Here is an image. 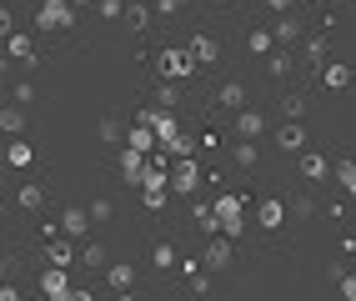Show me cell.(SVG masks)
Returning <instances> with one entry per match:
<instances>
[{"mask_svg":"<svg viewBox=\"0 0 356 301\" xmlns=\"http://www.w3.org/2000/svg\"><path fill=\"white\" fill-rule=\"evenodd\" d=\"M15 296H20V286H15V282H0V301H15Z\"/></svg>","mask_w":356,"mask_h":301,"instance_id":"cell-43","label":"cell"},{"mask_svg":"<svg viewBox=\"0 0 356 301\" xmlns=\"http://www.w3.org/2000/svg\"><path fill=\"white\" fill-rule=\"evenodd\" d=\"M106 276H111V286L121 291V296H126V291L136 286V266H126V261H115V266L106 261Z\"/></svg>","mask_w":356,"mask_h":301,"instance_id":"cell-10","label":"cell"},{"mask_svg":"<svg viewBox=\"0 0 356 301\" xmlns=\"http://www.w3.org/2000/svg\"><path fill=\"white\" fill-rule=\"evenodd\" d=\"M337 282H341V296H351V301H356V276H341V271H337Z\"/></svg>","mask_w":356,"mask_h":301,"instance_id":"cell-41","label":"cell"},{"mask_svg":"<svg viewBox=\"0 0 356 301\" xmlns=\"http://www.w3.org/2000/svg\"><path fill=\"white\" fill-rule=\"evenodd\" d=\"M140 171H146V151L126 146V151H121V176L131 181V186H140Z\"/></svg>","mask_w":356,"mask_h":301,"instance_id":"cell-4","label":"cell"},{"mask_svg":"<svg viewBox=\"0 0 356 301\" xmlns=\"http://www.w3.org/2000/svg\"><path fill=\"white\" fill-rule=\"evenodd\" d=\"M161 146H165V156H191V151H196V141H191V136H181V131H176V136H165Z\"/></svg>","mask_w":356,"mask_h":301,"instance_id":"cell-22","label":"cell"},{"mask_svg":"<svg viewBox=\"0 0 356 301\" xmlns=\"http://www.w3.org/2000/svg\"><path fill=\"white\" fill-rule=\"evenodd\" d=\"M140 196H146L151 211H161V206H165V181H146V186H140Z\"/></svg>","mask_w":356,"mask_h":301,"instance_id":"cell-26","label":"cell"},{"mask_svg":"<svg viewBox=\"0 0 356 301\" xmlns=\"http://www.w3.org/2000/svg\"><path fill=\"white\" fill-rule=\"evenodd\" d=\"M216 101H221L226 111H241V106H246V86H241V81H226V86H221V96H216Z\"/></svg>","mask_w":356,"mask_h":301,"instance_id":"cell-16","label":"cell"},{"mask_svg":"<svg viewBox=\"0 0 356 301\" xmlns=\"http://www.w3.org/2000/svg\"><path fill=\"white\" fill-rule=\"evenodd\" d=\"M35 26H40V31H70V26H76V10H70V0H45Z\"/></svg>","mask_w":356,"mask_h":301,"instance_id":"cell-3","label":"cell"},{"mask_svg":"<svg viewBox=\"0 0 356 301\" xmlns=\"http://www.w3.org/2000/svg\"><path fill=\"white\" fill-rule=\"evenodd\" d=\"M151 15H156V10L146 6V0H136V6H126V26H131V31H146Z\"/></svg>","mask_w":356,"mask_h":301,"instance_id":"cell-18","label":"cell"},{"mask_svg":"<svg viewBox=\"0 0 356 301\" xmlns=\"http://www.w3.org/2000/svg\"><path fill=\"white\" fill-rule=\"evenodd\" d=\"M291 211H296V221H312V216H316V201H312V196H301Z\"/></svg>","mask_w":356,"mask_h":301,"instance_id":"cell-37","label":"cell"},{"mask_svg":"<svg viewBox=\"0 0 356 301\" xmlns=\"http://www.w3.org/2000/svg\"><path fill=\"white\" fill-rule=\"evenodd\" d=\"M266 71H271V76H291V56H286V51H271V56H266Z\"/></svg>","mask_w":356,"mask_h":301,"instance_id":"cell-29","label":"cell"},{"mask_svg":"<svg viewBox=\"0 0 356 301\" xmlns=\"http://www.w3.org/2000/svg\"><path fill=\"white\" fill-rule=\"evenodd\" d=\"M31 156H35V151H31L26 141H10V146H6V161H10V166H31Z\"/></svg>","mask_w":356,"mask_h":301,"instance_id":"cell-27","label":"cell"},{"mask_svg":"<svg viewBox=\"0 0 356 301\" xmlns=\"http://www.w3.org/2000/svg\"><path fill=\"white\" fill-rule=\"evenodd\" d=\"M101 15H111V20H115V15H126V6H121V0H101Z\"/></svg>","mask_w":356,"mask_h":301,"instance_id":"cell-40","label":"cell"},{"mask_svg":"<svg viewBox=\"0 0 356 301\" xmlns=\"http://www.w3.org/2000/svg\"><path fill=\"white\" fill-rule=\"evenodd\" d=\"M81 261H86V266H96V271H101V266H106L111 257H106V246H86V251H81Z\"/></svg>","mask_w":356,"mask_h":301,"instance_id":"cell-34","label":"cell"},{"mask_svg":"<svg viewBox=\"0 0 356 301\" xmlns=\"http://www.w3.org/2000/svg\"><path fill=\"white\" fill-rule=\"evenodd\" d=\"M281 216H286V206H281V201H261V226H266V231H276Z\"/></svg>","mask_w":356,"mask_h":301,"instance_id":"cell-23","label":"cell"},{"mask_svg":"<svg viewBox=\"0 0 356 301\" xmlns=\"http://www.w3.org/2000/svg\"><path fill=\"white\" fill-rule=\"evenodd\" d=\"M126 146H136V151H156V131H151L146 121H136V126L126 131Z\"/></svg>","mask_w":356,"mask_h":301,"instance_id":"cell-13","label":"cell"},{"mask_svg":"<svg viewBox=\"0 0 356 301\" xmlns=\"http://www.w3.org/2000/svg\"><path fill=\"white\" fill-rule=\"evenodd\" d=\"M156 65H161V76H165V81H186V76L196 71L191 51H181V45H171V51H161V56H156Z\"/></svg>","mask_w":356,"mask_h":301,"instance_id":"cell-2","label":"cell"},{"mask_svg":"<svg viewBox=\"0 0 356 301\" xmlns=\"http://www.w3.org/2000/svg\"><path fill=\"white\" fill-rule=\"evenodd\" d=\"M10 31H15V15H10L6 6H0V35H10Z\"/></svg>","mask_w":356,"mask_h":301,"instance_id":"cell-42","label":"cell"},{"mask_svg":"<svg viewBox=\"0 0 356 301\" xmlns=\"http://www.w3.org/2000/svg\"><path fill=\"white\" fill-rule=\"evenodd\" d=\"M45 261H51V266H76V251H70V241H60V236H51V251H45Z\"/></svg>","mask_w":356,"mask_h":301,"instance_id":"cell-14","label":"cell"},{"mask_svg":"<svg viewBox=\"0 0 356 301\" xmlns=\"http://www.w3.org/2000/svg\"><path fill=\"white\" fill-rule=\"evenodd\" d=\"M20 126H26V106L15 101V106H6V111H0V131L10 136V131H20Z\"/></svg>","mask_w":356,"mask_h":301,"instance_id":"cell-21","label":"cell"},{"mask_svg":"<svg viewBox=\"0 0 356 301\" xmlns=\"http://www.w3.org/2000/svg\"><path fill=\"white\" fill-rule=\"evenodd\" d=\"M40 201H45L40 186H20V206H26V211H40Z\"/></svg>","mask_w":356,"mask_h":301,"instance_id":"cell-31","label":"cell"},{"mask_svg":"<svg viewBox=\"0 0 356 301\" xmlns=\"http://www.w3.org/2000/svg\"><path fill=\"white\" fill-rule=\"evenodd\" d=\"M176 96H181V90H176V81H161V90H156V106H165V111H171V106H176Z\"/></svg>","mask_w":356,"mask_h":301,"instance_id":"cell-32","label":"cell"},{"mask_svg":"<svg viewBox=\"0 0 356 301\" xmlns=\"http://www.w3.org/2000/svg\"><path fill=\"white\" fill-rule=\"evenodd\" d=\"M337 181H341L346 196H356V161H341V166H337Z\"/></svg>","mask_w":356,"mask_h":301,"instance_id":"cell-28","label":"cell"},{"mask_svg":"<svg viewBox=\"0 0 356 301\" xmlns=\"http://www.w3.org/2000/svg\"><path fill=\"white\" fill-rule=\"evenodd\" d=\"M261 131H266V115L241 106V121H236V136H246V141H251V136H261Z\"/></svg>","mask_w":356,"mask_h":301,"instance_id":"cell-12","label":"cell"},{"mask_svg":"<svg viewBox=\"0 0 356 301\" xmlns=\"http://www.w3.org/2000/svg\"><path fill=\"white\" fill-rule=\"evenodd\" d=\"M271 6H276V10H291V6H296V0H271Z\"/></svg>","mask_w":356,"mask_h":301,"instance_id":"cell-44","label":"cell"},{"mask_svg":"<svg viewBox=\"0 0 356 301\" xmlns=\"http://www.w3.org/2000/svg\"><path fill=\"white\" fill-rule=\"evenodd\" d=\"M151 10H156V15H176V10H181V0H156Z\"/></svg>","mask_w":356,"mask_h":301,"instance_id":"cell-39","label":"cell"},{"mask_svg":"<svg viewBox=\"0 0 356 301\" xmlns=\"http://www.w3.org/2000/svg\"><path fill=\"white\" fill-rule=\"evenodd\" d=\"M241 211H246L241 196H216V216H221V226H226V221H241Z\"/></svg>","mask_w":356,"mask_h":301,"instance_id":"cell-17","label":"cell"},{"mask_svg":"<svg viewBox=\"0 0 356 301\" xmlns=\"http://www.w3.org/2000/svg\"><path fill=\"white\" fill-rule=\"evenodd\" d=\"M236 166H241V171H251V166H256V146L246 141V136L236 141Z\"/></svg>","mask_w":356,"mask_h":301,"instance_id":"cell-30","label":"cell"},{"mask_svg":"<svg viewBox=\"0 0 356 301\" xmlns=\"http://www.w3.org/2000/svg\"><path fill=\"white\" fill-rule=\"evenodd\" d=\"M86 226H90V211H86V206H70V211L60 216V231H65V236H81Z\"/></svg>","mask_w":356,"mask_h":301,"instance_id":"cell-11","label":"cell"},{"mask_svg":"<svg viewBox=\"0 0 356 301\" xmlns=\"http://www.w3.org/2000/svg\"><path fill=\"white\" fill-rule=\"evenodd\" d=\"M6 51H10L15 60H26V65H31V60H35V40H31L26 31H10V35H6Z\"/></svg>","mask_w":356,"mask_h":301,"instance_id":"cell-6","label":"cell"},{"mask_svg":"<svg viewBox=\"0 0 356 301\" xmlns=\"http://www.w3.org/2000/svg\"><path fill=\"white\" fill-rule=\"evenodd\" d=\"M321 81H326L331 90H346V86H351V65H346V60H331L326 71H321Z\"/></svg>","mask_w":356,"mask_h":301,"instance_id":"cell-15","label":"cell"},{"mask_svg":"<svg viewBox=\"0 0 356 301\" xmlns=\"http://www.w3.org/2000/svg\"><path fill=\"white\" fill-rule=\"evenodd\" d=\"M151 266H156V271H171V266H181V261H176V246H171V241H156V251H151Z\"/></svg>","mask_w":356,"mask_h":301,"instance_id":"cell-20","label":"cell"},{"mask_svg":"<svg viewBox=\"0 0 356 301\" xmlns=\"http://www.w3.org/2000/svg\"><path fill=\"white\" fill-rule=\"evenodd\" d=\"M201 261H206L211 271H226V266H231V236H216V241L206 246V257H201Z\"/></svg>","mask_w":356,"mask_h":301,"instance_id":"cell-5","label":"cell"},{"mask_svg":"<svg viewBox=\"0 0 356 301\" xmlns=\"http://www.w3.org/2000/svg\"><path fill=\"white\" fill-rule=\"evenodd\" d=\"M15 101H20V106H31V101H35V86H31V81H20V86H15Z\"/></svg>","mask_w":356,"mask_h":301,"instance_id":"cell-38","label":"cell"},{"mask_svg":"<svg viewBox=\"0 0 356 301\" xmlns=\"http://www.w3.org/2000/svg\"><path fill=\"white\" fill-rule=\"evenodd\" d=\"M281 111H286V121H296V115H306V101H301V96H286V101H281Z\"/></svg>","mask_w":356,"mask_h":301,"instance_id":"cell-36","label":"cell"},{"mask_svg":"<svg viewBox=\"0 0 356 301\" xmlns=\"http://www.w3.org/2000/svg\"><path fill=\"white\" fill-rule=\"evenodd\" d=\"M276 146H281V151H306V126L286 121V126L276 131Z\"/></svg>","mask_w":356,"mask_h":301,"instance_id":"cell-7","label":"cell"},{"mask_svg":"<svg viewBox=\"0 0 356 301\" xmlns=\"http://www.w3.org/2000/svg\"><path fill=\"white\" fill-rule=\"evenodd\" d=\"M306 56H312V65H321V60H326V40L312 35V40H306Z\"/></svg>","mask_w":356,"mask_h":301,"instance_id":"cell-35","label":"cell"},{"mask_svg":"<svg viewBox=\"0 0 356 301\" xmlns=\"http://www.w3.org/2000/svg\"><path fill=\"white\" fill-rule=\"evenodd\" d=\"M165 186H171L176 196H191L201 186V171H196V161L191 156H171V176H165Z\"/></svg>","mask_w":356,"mask_h":301,"instance_id":"cell-1","label":"cell"},{"mask_svg":"<svg viewBox=\"0 0 356 301\" xmlns=\"http://www.w3.org/2000/svg\"><path fill=\"white\" fill-rule=\"evenodd\" d=\"M271 35H276L281 45H291V40L301 35V20H291V15H281V20H276V31H271Z\"/></svg>","mask_w":356,"mask_h":301,"instance_id":"cell-24","label":"cell"},{"mask_svg":"<svg viewBox=\"0 0 356 301\" xmlns=\"http://www.w3.org/2000/svg\"><path fill=\"white\" fill-rule=\"evenodd\" d=\"M186 51H191L196 65H206V60H216V56H221V45H216V35H196L191 45H186Z\"/></svg>","mask_w":356,"mask_h":301,"instance_id":"cell-9","label":"cell"},{"mask_svg":"<svg viewBox=\"0 0 356 301\" xmlns=\"http://www.w3.org/2000/svg\"><path fill=\"white\" fill-rule=\"evenodd\" d=\"M86 211H90V221H111V216H115V206H111V201L101 196V201H90Z\"/></svg>","mask_w":356,"mask_h":301,"instance_id":"cell-33","label":"cell"},{"mask_svg":"<svg viewBox=\"0 0 356 301\" xmlns=\"http://www.w3.org/2000/svg\"><path fill=\"white\" fill-rule=\"evenodd\" d=\"M246 45H251V56H271V51H276V35L261 26V31H251V35H246Z\"/></svg>","mask_w":356,"mask_h":301,"instance_id":"cell-19","label":"cell"},{"mask_svg":"<svg viewBox=\"0 0 356 301\" xmlns=\"http://www.w3.org/2000/svg\"><path fill=\"white\" fill-rule=\"evenodd\" d=\"M326 171H331V166H326V156H312V151L301 156V176H312V181H321Z\"/></svg>","mask_w":356,"mask_h":301,"instance_id":"cell-25","label":"cell"},{"mask_svg":"<svg viewBox=\"0 0 356 301\" xmlns=\"http://www.w3.org/2000/svg\"><path fill=\"white\" fill-rule=\"evenodd\" d=\"M40 291H45V296H60V301H65V296H70L65 266H51V271H45V276H40Z\"/></svg>","mask_w":356,"mask_h":301,"instance_id":"cell-8","label":"cell"}]
</instances>
